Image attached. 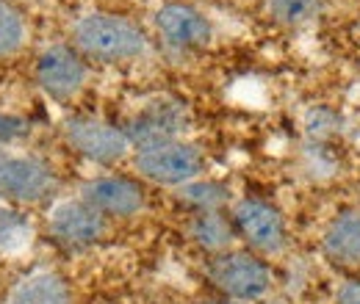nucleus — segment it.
I'll list each match as a JSON object with an SVG mask.
<instances>
[{
	"label": "nucleus",
	"mask_w": 360,
	"mask_h": 304,
	"mask_svg": "<svg viewBox=\"0 0 360 304\" xmlns=\"http://www.w3.org/2000/svg\"><path fill=\"white\" fill-rule=\"evenodd\" d=\"M75 50L86 58L103 64H122L147 55L150 42L144 31L122 14L111 11H89L72 25Z\"/></svg>",
	"instance_id": "nucleus-1"
},
{
	"label": "nucleus",
	"mask_w": 360,
	"mask_h": 304,
	"mask_svg": "<svg viewBox=\"0 0 360 304\" xmlns=\"http://www.w3.org/2000/svg\"><path fill=\"white\" fill-rule=\"evenodd\" d=\"M134 166L136 172L150 183L180 188V185H186V183H191L202 174L205 155L197 144L183 141V138H172V141L139 147Z\"/></svg>",
	"instance_id": "nucleus-2"
},
{
	"label": "nucleus",
	"mask_w": 360,
	"mask_h": 304,
	"mask_svg": "<svg viewBox=\"0 0 360 304\" xmlns=\"http://www.w3.org/2000/svg\"><path fill=\"white\" fill-rule=\"evenodd\" d=\"M208 279L230 302H261L271 291V268L255 252H222L208 263Z\"/></svg>",
	"instance_id": "nucleus-3"
},
{
	"label": "nucleus",
	"mask_w": 360,
	"mask_h": 304,
	"mask_svg": "<svg viewBox=\"0 0 360 304\" xmlns=\"http://www.w3.org/2000/svg\"><path fill=\"white\" fill-rule=\"evenodd\" d=\"M236 235L247 241V246L255 255H280L288 244V232H285V218L280 216V211L258 199V197H244L233 205L230 211Z\"/></svg>",
	"instance_id": "nucleus-4"
},
{
	"label": "nucleus",
	"mask_w": 360,
	"mask_h": 304,
	"mask_svg": "<svg viewBox=\"0 0 360 304\" xmlns=\"http://www.w3.org/2000/svg\"><path fill=\"white\" fill-rule=\"evenodd\" d=\"M58 177L45 161L0 147V199L42 202L56 194Z\"/></svg>",
	"instance_id": "nucleus-5"
},
{
	"label": "nucleus",
	"mask_w": 360,
	"mask_h": 304,
	"mask_svg": "<svg viewBox=\"0 0 360 304\" xmlns=\"http://www.w3.org/2000/svg\"><path fill=\"white\" fill-rule=\"evenodd\" d=\"M64 138L78 155H84L91 164H103V166L120 164L134 147L125 128H117L94 117H72L64 125Z\"/></svg>",
	"instance_id": "nucleus-6"
},
{
	"label": "nucleus",
	"mask_w": 360,
	"mask_h": 304,
	"mask_svg": "<svg viewBox=\"0 0 360 304\" xmlns=\"http://www.w3.org/2000/svg\"><path fill=\"white\" fill-rule=\"evenodd\" d=\"M86 75L89 70H86L84 55L67 44H53L42 50L34 64L37 84L53 100H72L86 86Z\"/></svg>",
	"instance_id": "nucleus-7"
},
{
	"label": "nucleus",
	"mask_w": 360,
	"mask_h": 304,
	"mask_svg": "<svg viewBox=\"0 0 360 304\" xmlns=\"http://www.w3.org/2000/svg\"><path fill=\"white\" fill-rule=\"evenodd\" d=\"M47 230L67 249H89L105 232V216L97 213L84 197L61 199L50 208Z\"/></svg>",
	"instance_id": "nucleus-8"
},
{
	"label": "nucleus",
	"mask_w": 360,
	"mask_h": 304,
	"mask_svg": "<svg viewBox=\"0 0 360 304\" xmlns=\"http://www.w3.org/2000/svg\"><path fill=\"white\" fill-rule=\"evenodd\" d=\"M155 31L169 47L178 50H200L214 39L211 20L188 3H164L155 11Z\"/></svg>",
	"instance_id": "nucleus-9"
},
{
	"label": "nucleus",
	"mask_w": 360,
	"mask_h": 304,
	"mask_svg": "<svg viewBox=\"0 0 360 304\" xmlns=\"http://www.w3.org/2000/svg\"><path fill=\"white\" fill-rule=\"evenodd\" d=\"M188 125V111L186 103L180 100H155L147 103L125 128L136 147H150L161 141L180 138V133Z\"/></svg>",
	"instance_id": "nucleus-10"
},
{
	"label": "nucleus",
	"mask_w": 360,
	"mask_h": 304,
	"mask_svg": "<svg viewBox=\"0 0 360 304\" xmlns=\"http://www.w3.org/2000/svg\"><path fill=\"white\" fill-rule=\"evenodd\" d=\"M81 197L89 202L97 213L117 218L136 216L147 205V197H144L141 185L128 180V177H117V174H105V177L89 180L84 185Z\"/></svg>",
	"instance_id": "nucleus-11"
},
{
	"label": "nucleus",
	"mask_w": 360,
	"mask_h": 304,
	"mask_svg": "<svg viewBox=\"0 0 360 304\" xmlns=\"http://www.w3.org/2000/svg\"><path fill=\"white\" fill-rule=\"evenodd\" d=\"M321 255L338 268H360V208H347L327 221Z\"/></svg>",
	"instance_id": "nucleus-12"
},
{
	"label": "nucleus",
	"mask_w": 360,
	"mask_h": 304,
	"mask_svg": "<svg viewBox=\"0 0 360 304\" xmlns=\"http://www.w3.org/2000/svg\"><path fill=\"white\" fill-rule=\"evenodd\" d=\"M8 304H72L70 285L58 271L37 268L17 282Z\"/></svg>",
	"instance_id": "nucleus-13"
},
{
	"label": "nucleus",
	"mask_w": 360,
	"mask_h": 304,
	"mask_svg": "<svg viewBox=\"0 0 360 304\" xmlns=\"http://www.w3.org/2000/svg\"><path fill=\"white\" fill-rule=\"evenodd\" d=\"M188 238H191L200 249L222 255V252H227V246L233 244V238H236L233 218H225L222 211H214V213H194L191 221H188Z\"/></svg>",
	"instance_id": "nucleus-14"
},
{
	"label": "nucleus",
	"mask_w": 360,
	"mask_h": 304,
	"mask_svg": "<svg viewBox=\"0 0 360 304\" xmlns=\"http://www.w3.org/2000/svg\"><path fill=\"white\" fill-rule=\"evenodd\" d=\"M178 202L183 208H188L191 213H214V211H222L227 205V191L222 183H214V180H191L186 185L178 188Z\"/></svg>",
	"instance_id": "nucleus-15"
},
{
	"label": "nucleus",
	"mask_w": 360,
	"mask_h": 304,
	"mask_svg": "<svg viewBox=\"0 0 360 304\" xmlns=\"http://www.w3.org/2000/svg\"><path fill=\"white\" fill-rule=\"evenodd\" d=\"M25 37H28V31H25L22 14L11 3L0 0V58L20 53L25 44Z\"/></svg>",
	"instance_id": "nucleus-16"
},
{
	"label": "nucleus",
	"mask_w": 360,
	"mask_h": 304,
	"mask_svg": "<svg viewBox=\"0 0 360 304\" xmlns=\"http://www.w3.org/2000/svg\"><path fill=\"white\" fill-rule=\"evenodd\" d=\"M31 221L8 208H0V252H20L31 244Z\"/></svg>",
	"instance_id": "nucleus-17"
},
{
	"label": "nucleus",
	"mask_w": 360,
	"mask_h": 304,
	"mask_svg": "<svg viewBox=\"0 0 360 304\" xmlns=\"http://www.w3.org/2000/svg\"><path fill=\"white\" fill-rule=\"evenodd\" d=\"M269 14L280 25H308L321 14V0H269Z\"/></svg>",
	"instance_id": "nucleus-18"
},
{
	"label": "nucleus",
	"mask_w": 360,
	"mask_h": 304,
	"mask_svg": "<svg viewBox=\"0 0 360 304\" xmlns=\"http://www.w3.org/2000/svg\"><path fill=\"white\" fill-rule=\"evenodd\" d=\"M305 131L311 138H327V136L341 131V117L335 111H330L327 105H316L305 117Z\"/></svg>",
	"instance_id": "nucleus-19"
},
{
	"label": "nucleus",
	"mask_w": 360,
	"mask_h": 304,
	"mask_svg": "<svg viewBox=\"0 0 360 304\" xmlns=\"http://www.w3.org/2000/svg\"><path fill=\"white\" fill-rule=\"evenodd\" d=\"M28 133V122L20 117H0V147L22 138Z\"/></svg>",
	"instance_id": "nucleus-20"
},
{
	"label": "nucleus",
	"mask_w": 360,
	"mask_h": 304,
	"mask_svg": "<svg viewBox=\"0 0 360 304\" xmlns=\"http://www.w3.org/2000/svg\"><path fill=\"white\" fill-rule=\"evenodd\" d=\"M335 304H360V279H347L335 291Z\"/></svg>",
	"instance_id": "nucleus-21"
},
{
	"label": "nucleus",
	"mask_w": 360,
	"mask_h": 304,
	"mask_svg": "<svg viewBox=\"0 0 360 304\" xmlns=\"http://www.w3.org/2000/svg\"><path fill=\"white\" fill-rule=\"evenodd\" d=\"M197 304H241V302H230V299H222V302H197Z\"/></svg>",
	"instance_id": "nucleus-22"
}]
</instances>
